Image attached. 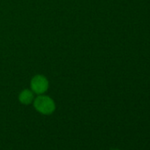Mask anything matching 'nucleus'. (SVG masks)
<instances>
[{
  "label": "nucleus",
  "instance_id": "f03ea898",
  "mask_svg": "<svg viewBox=\"0 0 150 150\" xmlns=\"http://www.w3.org/2000/svg\"><path fill=\"white\" fill-rule=\"evenodd\" d=\"M49 88L48 80L42 75H36L31 81V89L37 95H42Z\"/></svg>",
  "mask_w": 150,
  "mask_h": 150
},
{
  "label": "nucleus",
  "instance_id": "7ed1b4c3",
  "mask_svg": "<svg viewBox=\"0 0 150 150\" xmlns=\"http://www.w3.org/2000/svg\"><path fill=\"white\" fill-rule=\"evenodd\" d=\"M19 100L22 104H30L34 101V92L29 89L23 90L19 96Z\"/></svg>",
  "mask_w": 150,
  "mask_h": 150
},
{
  "label": "nucleus",
  "instance_id": "f257e3e1",
  "mask_svg": "<svg viewBox=\"0 0 150 150\" xmlns=\"http://www.w3.org/2000/svg\"><path fill=\"white\" fill-rule=\"evenodd\" d=\"M34 107L39 113L43 115H50L56 110L54 101L50 97L42 95L34 100Z\"/></svg>",
  "mask_w": 150,
  "mask_h": 150
}]
</instances>
